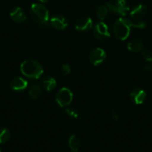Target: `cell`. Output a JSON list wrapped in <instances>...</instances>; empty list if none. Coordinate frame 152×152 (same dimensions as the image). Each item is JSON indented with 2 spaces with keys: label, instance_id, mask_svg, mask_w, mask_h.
I'll return each mask as SVG.
<instances>
[{
  "label": "cell",
  "instance_id": "ac0fdd59",
  "mask_svg": "<svg viewBox=\"0 0 152 152\" xmlns=\"http://www.w3.org/2000/svg\"><path fill=\"white\" fill-rule=\"evenodd\" d=\"M127 22H128V25L131 27L143 29L145 28L146 25L144 21L141 20H137V19H133V18H126Z\"/></svg>",
  "mask_w": 152,
  "mask_h": 152
},
{
  "label": "cell",
  "instance_id": "5b68a950",
  "mask_svg": "<svg viewBox=\"0 0 152 152\" xmlns=\"http://www.w3.org/2000/svg\"><path fill=\"white\" fill-rule=\"evenodd\" d=\"M73 99V94L69 89L66 87H63L58 92L56 95V100L57 103L61 107H66L71 104Z\"/></svg>",
  "mask_w": 152,
  "mask_h": 152
},
{
  "label": "cell",
  "instance_id": "30bf717a",
  "mask_svg": "<svg viewBox=\"0 0 152 152\" xmlns=\"http://www.w3.org/2000/svg\"><path fill=\"white\" fill-rule=\"evenodd\" d=\"M148 12V8L143 4H139L137 6L134 7L132 11L130 12V17L133 19L141 20L142 17L146 15Z\"/></svg>",
  "mask_w": 152,
  "mask_h": 152
},
{
  "label": "cell",
  "instance_id": "d4e9b609",
  "mask_svg": "<svg viewBox=\"0 0 152 152\" xmlns=\"http://www.w3.org/2000/svg\"><path fill=\"white\" fill-rule=\"evenodd\" d=\"M40 26H41V28L43 29V30L49 31V30H50V27L52 26H51L50 23H49V22H48V23H44V24L40 25Z\"/></svg>",
  "mask_w": 152,
  "mask_h": 152
},
{
  "label": "cell",
  "instance_id": "277c9868",
  "mask_svg": "<svg viewBox=\"0 0 152 152\" xmlns=\"http://www.w3.org/2000/svg\"><path fill=\"white\" fill-rule=\"evenodd\" d=\"M106 6L108 10L122 17L126 15L130 10V7L126 0H115L113 2H109L106 4Z\"/></svg>",
  "mask_w": 152,
  "mask_h": 152
},
{
  "label": "cell",
  "instance_id": "5bb4252c",
  "mask_svg": "<svg viewBox=\"0 0 152 152\" xmlns=\"http://www.w3.org/2000/svg\"><path fill=\"white\" fill-rule=\"evenodd\" d=\"M57 82L56 80L52 77H46L42 81V87L47 91H52L56 87Z\"/></svg>",
  "mask_w": 152,
  "mask_h": 152
},
{
  "label": "cell",
  "instance_id": "6da1fadb",
  "mask_svg": "<svg viewBox=\"0 0 152 152\" xmlns=\"http://www.w3.org/2000/svg\"><path fill=\"white\" fill-rule=\"evenodd\" d=\"M21 72L30 79H38L43 73V66L34 60H27L20 66Z\"/></svg>",
  "mask_w": 152,
  "mask_h": 152
},
{
  "label": "cell",
  "instance_id": "8992f818",
  "mask_svg": "<svg viewBox=\"0 0 152 152\" xmlns=\"http://www.w3.org/2000/svg\"><path fill=\"white\" fill-rule=\"evenodd\" d=\"M93 33L96 37L101 40H105L110 37L108 26L103 22H100L95 26Z\"/></svg>",
  "mask_w": 152,
  "mask_h": 152
},
{
  "label": "cell",
  "instance_id": "e0dca14e",
  "mask_svg": "<svg viewBox=\"0 0 152 152\" xmlns=\"http://www.w3.org/2000/svg\"><path fill=\"white\" fill-rule=\"evenodd\" d=\"M69 146L74 152L78 151L81 146V141L79 138L75 135H72L69 140Z\"/></svg>",
  "mask_w": 152,
  "mask_h": 152
},
{
  "label": "cell",
  "instance_id": "8fae6325",
  "mask_svg": "<svg viewBox=\"0 0 152 152\" xmlns=\"http://www.w3.org/2000/svg\"><path fill=\"white\" fill-rule=\"evenodd\" d=\"M132 102L136 104H142L145 100L146 93L140 88H136L130 94Z\"/></svg>",
  "mask_w": 152,
  "mask_h": 152
},
{
  "label": "cell",
  "instance_id": "ffe728a7",
  "mask_svg": "<svg viewBox=\"0 0 152 152\" xmlns=\"http://www.w3.org/2000/svg\"><path fill=\"white\" fill-rule=\"evenodd\" d=\"M108 13V8L104 5H101L96 10V15L100 20H104Z\"/></svg>",
  "mask_w": 152,
  "mask_h": 152
},
{
  "label": "cell",
  "instance_id": "52a82bcc",
  "mask_svg": "<svg viewBox=\"0 0 152 152\" xmlns=\"http://www.w3.org/2000/svg\"><path fill=\"white\" fill-rule=\"evenodd\" d=\"M106 59V53L104 49L96 48L90 54V61L93 66H99L102 64Z\"/></svg>",
  "mask_w": 152,
  "mask_h": 152
},
{
  "label": "cell",
  "instance_id": "7c38bea8",
  "mask_svg": "<svg viewBox=\"0 0 152 152\" xmlns=\"http://www.w3.org/2000/svg\"><path fill=\"white\" fill-rule=\"evenodd\" d=\"M10 17L15 23H24L26 20V14L23 9L20 7H16L11 10L10 13Z\"/></svg>",
  "mask_w": 152,
  "mask_h": 152
},
{
  "label": "cell",
  "instance_id": "7a4b0ae2",
  "mask_svg": "<svg viewBox=\"0 0 152 152\" xmlns=\"http://www.w3.org/2000/svg\"><path fill=\"white\" fill-rule=\"evenodd\" d=\"M30 14L32 20L40 25L44 24L49 22V11L43 5L33 4L31 7Z\"/></svg>",
  "mask_w": 152,
  "mask_h": 152
},
{
  "label": "cell",
  "instance_id": "d6986e66",
  "mask_svg": "<svg viewBox=\"0 0 152 152\" xmlns=\"http://www.w3.org/2000/svg\"><path fill=\"white\" fill-rule=\"evenodd\" d=\"M11 133L7 128H0V143H5L9 140Z\"/></svg>",
  "mask_w": 152,
  "mask_h": 152
},
{
  "label": "cell",
  "instance_id": "83f0119b",
  "mask_svg": "<svg viewBox=\"0 0 152 152\" xmlns=\"http://www.w3.org/2000/svg\"><path fill=\"white\" fill-rule=\"evenodd\" d=\"M0 152H1V150H0Z\"/></svg>",
  "mask_w": 152,
  "mask_h": 152
},
{
  "label": "cell",
  "instance_id": "ba28073f",
  "mask_svg": "<svg viewBox=\"0 0 152 152\" xmlns=\"http://www.w3.org/2000/svg\"><path fill=\"white\" fill-rule=\"evenodd\" d=\"M50 24L57 30H64L68 26V22L66 17L61 14L53 16L50 20Z\"/></svg>",
  "mask_w": 152,
  "mask_h": 152
},
{
  "label": "cell",
  "instance_id": "7402d4cb",
  "mask_svg": "<svg viewBox=\"0 0 152 152\" xmlns=\"http://www.w3.org/2000/svg\"><path fill=\"white\" fill-rule=\"evenodd\" d=\"M142 55L145 61H148V62L152 61V52L151 51L148 50V49L142 50Z\"/></svg>",
  "mask_w": 152,
  "mask_h": 152
},
{
  "label": "cell",
  "instance_id": "603a6c76",
  "mask_svg": "<svg viewBox=\"0 0 152 152\" xmlns=\"http://www.w3.org/2000/svg\"><path fill=\"white\" fill-rule=\"evenodd\" d=\"M61 72H62L64 75H68L71 72V68H70L69 64H64L61 67Z\"/></svg>",
  "mask_w": 152,
  "mask_h": 152
},
{
  "label": "cell",
  "instance_id": "9a60e30c",
  "mask_svg": "<svg viewBox=\"0 0 152 152\" xmlns=\"http://www.w3.org/2000/svg\"><path fill=\"white\" fill-rule=\"evenodd\" d=\"M128 49L133 52H140L143 50V43L139 40H134L128 43Z\"/></svg>",
  "mask_w": 152,
  "mask_h": 152
},
{
  "label": "cell",
  "instance_id": "44dd1931",
  "mask_svg": "<svg viewBox=\"0 0 152 152\" xmlns=\"http://www.w3.org/2000/svg\"><path fill=\"white\" fill-rule=\"evenodd\" d=\"M66 113L68 114V116H69V117L73 118V119H77V118L78 117V111L76 110L75 108H67V109L66 110Z\"/></svg>",
  "mask_w": 152,
  "mask_h": 152
},
{
  "label": "cell",
  "instance_id": "2e32d148",
  "mask_svg": "<svg viewBox=\"0 0 152 152\" xmlns=\"http://www.w3.org/2000/svg\"><path fill=\"white\" fill-rule=\"evenodd\" d=\"M42 93V88L38 84H34L29 87L28 94L32 99H37L40 97Z\"/></svg>",
  "mask_w": 152,
  "mask_h": 152
},
{
  "label": "cell",
  "instance_id": "4fadbf2b",
  "mask_svg": "<svg viewBox=\"0 0 152 152\" xmlns=\"http://www.w3.org/2000/svg\"><path fill=\"white\" fill-rule=\"evenodd\" d=\"M28 81L20 77L13 78L10 82V87L15 91H22L27 87Z\"/></svg>",
  "mask_w": 152,
  "mask_h": 152
},
{
  "label": "cell",
  "instance_id": "9c48e42d",
  "mask_svg": "<svg viewBox=\"0 0 152 152\" xmlns=\"http://www.w3.org/2000/svg\"><path fill=\"white\" fill-rule=\"evenodd\" d=\"M93 27V21L90 17H81L75 24V28L80 31H86Z\"/></svg>",
  "mask_w": 152,
  "mask_h": 152
},
{
  "label": "cell",
  "instance_id": "f1b7e54d",
  "mask_svg": "<svg viewBox=\"0 0 152 152\" xmlns=\"http://www.w3.org/2000/svg\"><path fill=\"white\" fill-rule=\"evenodd\" d=\"M75 152H78V151H75Z\"/></svg>",
  "mask_w": 152,
  "mask_h": 152
},
{
  "label": "cell",
  "instance_id": "3957f363",
  "mask_svg": "<svg viewBox=\"0 0 152 152\" xmlns=\"http://www.w3.org/2000/svg\"><path fill=\"white\" fill-rule=\"evenodd\" d=\"M113 32L115 36L120 40H126L131 32V26L128 25L126 18L121 17L115 23Z\"/></svg>",
  "mask_w": 152,
  "mask_h": 152
},
{
  "label": "cell",
  "instance_id": "484cf974",
  "mask_svg": "<svg viewBox=\"0 0 152 152\" xmlns=\"http://www.w3.org/2000/svg\"><path fill=\"white\" fill-rule=\"evenodd\" d=\"M145 69L146 70V71H151V70L152 69V66H151L150 65V64H146L145 65Z\"/></svg>",
  "mask_w": 152,
  "mask_h": 152
},
{
  "label": "cell",
  "instance_id": "cb8c5ba5",
  "mask_svg": "<svg viewBox=\"0 0 152 152\" xmlns=\"http://www.w3.org/2000/svg\"><path fill=\"white\" fill-rule=\"evenodd\" d=\"M111 114V117L113 119L114 121H117L119 119V114L117 113L116 110H112L110 113Z\"/></svg>",
  "mask_w": 152,
  "mask_h": 152
},
{
  "label": "cell",
  "instance_id": "4316f807",
  "mask_svg": "<svg viewBox=\"0 0 152 152\" xmlns=\"http://www.w3.org/2000/svg\"><path fill=\"white\" fill-rule=\"evenodd\" d=\"M39 1H40V2H43V3H47V2H49L50 0H39Z\"/></svg>",
  "mask_w": 152,
  "mask_h": 152
}]
</instances>
